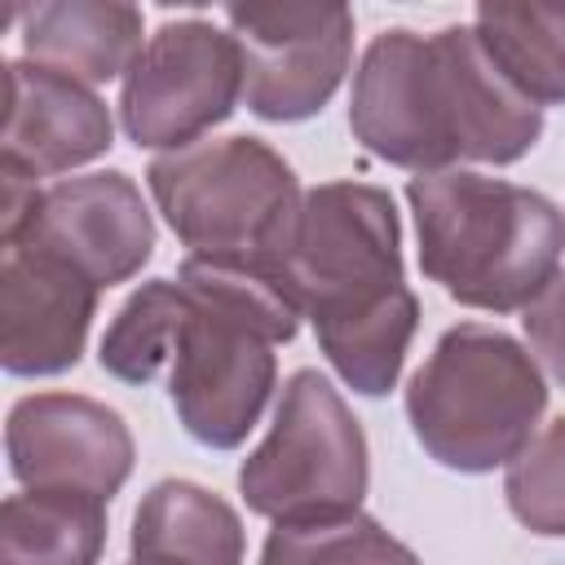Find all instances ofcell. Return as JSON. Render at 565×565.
<instances>
[{
  "mask_svg": "<svg viewBox=\"0 0 565 565\" xmlns=\"http://www.w3.org/2000/svg\"><path fill=\"white\" fill-rule=\"evenodd\" d=\"M349 128L375 159L419 177L459 159L516 163L539 141L543 110L503 79L472 26H393L362 53Z\"/></svg>",
  "mask_w": 565,
  "mask_h": 565,
  "instance_id": "cell-1",
  "label": "cell"
},
{
  "mask_svg": "<svg viewBox=\"0 0 565 565\" xmlns=\"http://www.w3.org/2000/svg\"><path fill=\"white\" fill-rule=\"evenodd\" d=\"M274 274L300 318L313 322L340 380L362 397H384L419 327V300L402 278L393 194L366 181L305 190Z\"/></svg>",
  "mask_w": 565,
  "mask_h": 565,
  "instance_id": "cell-2",
  "label": "cell"
},
{
  "mask_svg": "<svg viewBox=\"0 0 565 565\" xmlns=\"http://www.w3.org/2000/svg\"><path fill=\"white\" fill-rule=\"evenodd\" d=\"M177 282L185 300L168 358V397L194 441L234 450L274 393V344L300 331V309L269 265L185 256Z\"/></svg>",
  "mask_w": 565,
  "mask_h": 565,
  "instance_id": "cell-3",
  "label": "cell"
},
{
  "mask_svg": "<svg viewBox=\"0 0 565 565\" xmlns=\"http://www.w3.org/2000/svg\"><path fill=\"white\" fill-rule=\"evenodd\" d=\"M406 203L419 269L468 309H530L561 274L565 221L539 190L446 168L411 177Z\"/></svg>",
  "mask_w": 565,
  "mask_h": 565,
  "instance_id": "cell-4",
  "label": "cell"
},
{
  "mask_svg": "<svg viewBox=\"0 0 565 565\" xmlns=\"http://www.w3.org/2000/svg\"><path fill=\"white\" fill-rule=\"evenodd\" d=\"M547 411V384L534 353L499 327H450L406 384L415 441L455 472H494L512 463Z\"/></svg>",
  "mask_w": 565,
  "mask_h": 565,
  "instance_id": "cell-5",
  "label": "cell"
},
{
  "mask_svg": "<svg viewBox=\"0 0 565 565\" xmlns=\"http://www.w3.org/2000/svg\"><path fill=\"white\" fill-rule=\"evenodd\" d=\"M146 181L190 256L269 269L305 199L291 163L260 137H212L168 150L146 168Z\"/></svg>",
  "mask_w": 565,
  "mask_h": 565,
  "instance_id": "cell-6",
  "label": "cell"
},
{
  "mask_svg": "<svg viewBox=\"0 0 565 565\" xmlns=\"http://www.w3.org/2000/svg\"><path fill=\"white\" fill-rule=\"evenodd\" d=\"M366 481L371 463L362 424L327 375L296 371L265 441L238 468L243 503L274 525L331 521L358 512Z\"/></svg>",
  "mask_w": 565,
  "mask_h": 565,
  "instance_id": "cell-7",
  "label": "cell"
},
{
  "mask_svg": "<svg viewBox=\"0 0 565 565\" xmlns=\"http://www.w3.org/2000/svg\"><path fill=\"white\" fill-rule=\"evenodd\" d=\"M243 97V62L230 31L181 18L163 22L124 75L119 119L146 150H185L225 124Z\"/></svg>",
  "mask_w": 565,
  "mask_h": 565,
  "instance_id": "cell-8",
  "label": "cell"
},
{
  "mask_svg": "<svg viewBox=\"0 0 565 565\" xmlns=\"http://www.w3.org/2000/svg\"><path fill=\"white\" fill-rule=\"evenodd\" d=\"M230 35L243 62V102L269 124L318 115L353 57L344 4H230Z\"/></svg>",
  "mask_w": 565,
  "mask_h": 565,
  "instance_id": "cell-9",
  "label": "cell"
},
{
  "mask_svg": "<svg viewBox=\"0 0 565 565\" xmlns=\"http://www.w3.org/2000/svg\"><path fill=\"white\" fill-rule=\"evenodd\" d=\"M4 243L49 252L102 291L141 274L154 252V221L128 172H88L44 185L26 225Z\"/></svg>",
  "mask_w": 565,
  "mask_h": 565,
  "instance_id": "cell-10",
  "label": "cell"
},
{
  "mask_svg": "<svg viewBox=\"0 0 565 565\" xmlns=\"http://www.w3.org/2000/svg\"><path fill=\"white\" fill-rule=\"evenodd\" d=\"M9 468L26 490L119 494L132 472V433L119 411L79 393H31L4 424Z\"/></svg>",
  "mask_w": 565,
  "mask_h": 565,
  "instance_id": "cell-11",
  "label": "cell"
},
{
  "mask_svg": "<svg viewBox=\"0 0 565 565\" xmlns=\"http://www.w3.org/2000/svg\"><path fill=\"white\" fill-rule=\"evenodd\" d=\"M97 313V287L26 243L0 260V362L9 375H57L79 362Z\"/></svg>",
  "mask_w": 565,
  "mask_h": 565,
  "instance_id": "cell-12",
  "label": "cell"
},
{
  "mask_svg": "<svg viewBox=\"0 0 565 565\" xmlns=\"http://www.w3.org/2000/svg\"><path fill=\"white\" fill-rule=\"evenodd\" d=\"M115 124L106 102L49 66L4 62V163L31 181L71 172L110 150Z\"/></svg>",
  "mask_w": 565,
  "mask_h": 565,
  "instance_id": "cell-13",
  "label": "cell"
},
{
  "mask_svg": "<svg viewBox=\"0 0 565 565\" xmlns=\"http://www.w3.org/2000/svg\"><path fill=\"white\" fill-rule=\"evenodd\" d=\"M26 62L71 75L79 84H106L128 75L141 44V9L124 0H49L22 13Z\"/></svg>",
  "mask_w": 565,
  "mask_h": 565,
  "instance_id": "cell-14",
  "label": "cell"
},
{
  "mask_svg": "<svg viewBox=\"0 0 565 565\" xmlns=\"http://www.w3.org/2000/svg\"><path fill=\"white\" fill-rule=\"evenodd\" d=\"M243 547L238 512L194 481H159L132 512L137 565H243Z\"/></svg>",
  "mask_w": 565,
  "mask_h": 565,
  "instance_id": "cell-15",
  "label": "cell"
},
{
  "mask_svg": "<svg viewBox=\"0 0 565 565\" xmlns=\"http://www.w3.org/2000/svg\"><path fill=\"white\" fill-rule=\"evenodd\" d=\"M472 31L521 97L565 102V0H486Z\"/></svg>",
  "mask_w": 565,
  "mask_h": 565,
  "instance_id": "cell-16",
  "label": "cell"
},
{
  "mask_svg": "<svg viewBox=\"0 0 565 565\" xmlns=\"http://www.w3.org/2000/svg\"><path fill=\"white\" fill-rule=\"evenodd\" d=\"M106 547V499L26 490L0 508V565H97Z\"/></svg>",
  "mask_w": 565,
  "mask_h": 565,
  "instance_id": "cell-17",
  "label": "cell"
},
{
  "mask_svg": "<svg viewBox=\"0 0 565 565\" xmlns=\"http://www.w3.org/2000/svg\"><path fill=\"white\" fill-rule=\"evenodd\" d=\"M181 282L177 278H150L141 282L115 322L102 335V371H110L124 384H150L168 358H172V335L181 322Z\"/></svg>",
  "mask_w": 565,
  "mask_h": 565,
  "instance_id": "cell-18",
  "label": "cell"
},
{
  "mask_svg": "<svg viewBox=\"0 0 565 565\" xmlns=\"http://www.w3.org/2000/svg\"><path fill=\"white\" fill-rule=\"evenodd\" d=\"M260 565H419V556L380 521L349 512L331 521L274 525L260 547Z\"/></svg>",
  "mask_w": 565,
  "mask_h": 565,
  "instance_id": "cell-19",
  "label": "cell"
},
{
  "mask_svg": "<svg viewBox=\"0 0 565 565\" xmlns=\"http://www.w3.org/2000/svg\"><path fill=\"white\" fill-rule=\"evenodd\" d=\"M503 494L512 516L547 539H565V415L552 419L508 463Z\"/></svg>",
  "mask_w": 565,
  "mask_h": 565,
  "instance_id": "cell-20",
  "label": "cell"
},
{
  "mask_svg": "<svg viewBox=\"0 0 565 565\" xmlns=\"http://www.w3.org/2000/svg\"><path fill=\"white\" fill-rule=\"evenodd\" d=\"M521 322H525L534 362H543L552 371V380L565 384V274H556L547 282V291L525 309Z\"/></svg>",
  "mask_w": 565,
  "mask_h": 565,
  "instance_id": "cell-21",
  "label": "cell"
},
{
  "mask_svg": "<svg viewBox=\"0 0 565 565\" xmlns=\"http://www.w3.org/2000/svg\"><path fill=\"white\" fill-rule=\"evenodd\" d=\"M132 565H137V561H132Z\"/></svg>",
  "mask_w": 565,
  "mask_h": 565,
  "instance_id": "cell-22",
  "label": "cell"
}]
</instances>
